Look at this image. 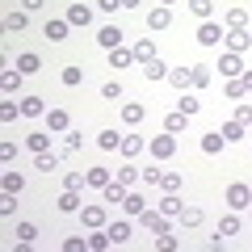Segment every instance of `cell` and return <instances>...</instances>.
Here are the masks:
<instances>
[{"label": "cell", "instance_id": "obj_58", "mask_svg": "<svg viewBox=\"0 0 252 252\" xmlns=\"http://www.w3.org/2000/svg\"><path fill=\"white\" fill-rule=\"evenodd\" d=\"M118 4H122V0H101V9H105V13H118Z\"/></svg>", "mask_w": 252, "mask_h": 252}, {"label": "cell", "instance_id": "obj_20", "mask_svg": "<svg viewBox=\"0 0 252 252\" xmlns=\"http://www.w3.org/2000/svg\"><path fill=\"white\" fill-rule=\"evenodd\" d=\"M34 168L55 172V168H63V156H55V152H38V156H34Z\"/></svg>", "mask_w": 252, "mask_h": 252}, {"label": "cell", "instance_id": "obj_39", "mask_svg": "<svg viewBox=\"0 0 252 252\" xmlns=\"http://www.w3.org/2000/svg\"><path fill=\"white\" fill-rule=\"evenodd\" d=\"M109 181H114V177H109V168H89V185L93 189H105Z\"/></svg>", "mask_w": 252, "mask_h": 252}, {"label": "cell", "instance_id": "obj_32", "mask_svg": "<svg viewBox=\"0 0 252 252\" xmlns=\"http://www.w3.org/2000/svg\"><path fill=\"white\" fill-rule=\"evenodd\" d=\"M130 51H135V63H147V59H156V46H152V38H139V42L130 46Z\"/></svg>", "mask_w": 252, "mask_h": 252}, {"label": "cell", "instance_id": "obj_3", "mask_svg": "<svg viewBox=\"0 0 252 252\" xmlns=\"http://www.w3.org/2000/svg\"><path fill=\"white\" fill-rule=\"evenodd\" d=\"M219 76H223V80H235V76H244V59H240L235 51L219 55Z\"/></svg>", "mask_w": 252, "mask_h": 252}, {"label": "cell", "instance_id": "obj_43", "mask_svg": "<svg viewBox=\"0 0 252 252\" xmlns=\"http://www.w3.org/2000/svg\"><path fill=\"white\" fill-rule=\"evenodd\" d=\"M17 114H21L17 101H0V122H17Z\"/></svg>", "mask_w": 252, "mask_h": 252}, {"label": "cell", "instance_id": "obj_13", "mask_svg": "<svg viewBox=\"0 0 252 252\" xmlns=\"http://www.w3.org/2000/svg\"><path fill=\"white\" fill-rule=\"evenodd\" d=\"M26 147H30V152H51V130H30V135H26Z\"/></svg>", "mask_w": 252, "mask_h": 252}, {"label": "cell", "instance_id": "obj_25", "mask_svg": "<svg viewBox=\"0 0 252 252\" xmlns=\"http://www.w3.org/2000/svg\"><path fill=\"white\" fill-rule=\"evenodd\" d=\"M21 80H26V76H21L17 67H4V76H0V89H4V93H17Z\"/></svg>", "mask_w": 252, "mask_h": 252}, {"label": "cell", "instance_id": "obj_59", "mask_svg": "<svg viewBox=\"0 0 252 252\" xmlns=\"http://www.w3.org/2000/svg\"><path fill=\"white\" fill-rule=\"evenodd\" d=\"M240 80H244V89H248V93H252V67H248V72H244V76H240Z\"/></svg>", "mask_w": 252, "mask_h": 252}, {"label": "cell", "instance_id": "obj_6", "mask_svg": "<svg viewBox=\"0 0 252 252\" xmlns=\"http://www.w3.org/2000/svg\"><path fill=\"white\" fill-rule=\"evenodd\" d=\"M172 152H177V139H172L168 130H164V135H152V156L156 160H168Z\"/></svg>", "mask_w": 252, "mask_h": 252}, {"label": "cell", "instance_id": "obj_54", "mask_svg": "<svg viewBox=\"0 0 252 252\" xmlns=\"http://www.w3.org/2000/svg\"><path fill=\"white\" fill-rule=\"evenodd\" d=\"M235 122L252 126V105H248V101H240V105H235Z\"/></svg>", "mask_w": 252, "mask_h": 252}, {"label": "cell", "instance_id": "obj_36", "mask_svg": "<svg viewBox=\"0 0 252 252\" xmlns=\"http://www.w3.org/2000/svg\"><path fill=\"white\" fill-rule=\"evenodd\" d=\"M227 30H248V9H227Z\"/></svg>", "mask_w": 252, "mask_h": 252}, {"label": "cell", "instance_id": "obj_16", "mask_svg": "<svg viewBox=\"0 0 252 252\" xmlns=\"http://www.w3.org/2000/svg\"><path fill=\"white\" fill-rule=\"evenodd\" d=\"M143 76H147V80H168V63L156 55V59H147V63H143Z\"/></svg>", "mask_w": 252, "mask_h": 252}, {"label": "cell", "instance_id": "obj_53", "mask_svg": "<svg viewBox=\"0 0 252 252\" xmlns=\"http://www.w3.org/2000/svg\"><path fill=\"white\" fill-rule=\"evenodd\" d=\"M160 177H164L160 168H139V181H143V185H160Z\"/></svg>", "mask_w": 252, "mask_h": 252}, {"label": "cell", "instance_id": "obj_31", "mask_svg": "<svg viewBox=\"0 0 252 252\" xmlns=\"http://www.w3.org/2000/svg\"><path fill=\"white\" fill-rule=\"evenodd\" d=\"M160 210H164V215H168V219H177L181 210H185V202H181V193H164V202H160Z\"/></svg>", "mask_w": 252, "mask_h": 252}, {"label": "cell", "instance_id": "obj_49", "mask_svg": "<svg viewBox=\"0 0 252 252\" xmlns=\"http://www.w3.org/2000/svg\"><path fill=\"white\" fill-rule=\"evenodd\" d=\"M101 97H105V101H122V84H118V80H105V84H101Z\"/></svg>", "mask_w": 252, "mask_h": 252}, {"label": "cell", "instance_id": "obj_42", "mask_svg": "<svg viewBox=\"0 0 252 252\" xmlns=\"http://www.w3.org/2000/svg\"><path fill=\"white\" fill-rule=\"evenodd\" d=\"M156 248H160V252H177V248H181V240H177L172 231H164V235H156Z\"/></svg>", "mask_w": 252, "mask_h": 252}, {"label": "cell", "instance_id": "obj_50", "mask_svg": "<svg viewBox=\"0 0 252 252\" xmlns=\"http://www.w3.org/2000/svg\"><path fill=\"white\" fill-rule=\"evenodd\" d=\"M17 240H21V244H34V240H38V227H34V223H17Z\"/></svg>", "mask_w": 252, "mask_h": 252}, {"label": "cell", "instance_id": "obj_9", "mask_svg": "<svg viewBox=\"0 0 252 252\" xmlns=\"http://www.w3.org/2000/svg\"><path fill=\"white\" fill-rule=\"evenodd\" d=\"M168 84L172 89H193V67H168Z\"/></svg>", "mask_w": 252, "mask_h": 252}, {"label": "cell", "instance_id": "obj_46", "mask_svg": "<svg viewBox=\"0 0 252 252\" xmlns=\"http://www.w3.org/2000/svg\"><path fill=\"white\" fill-rule=\"evenodd\" d=\"M89 185V172H67L63 177V189H84Z\"/></svg>", "mask_w": 252, "mask_h": 252}, {"label": "cell", "instance_id": "obj_51", "mask_svg": "<svg viewBox=\"0 0 252 252\" xmlns=\"http://www.w3.org/2000/svg\"><path fill=\"white\" fill-rule=\"evenodd\" d=\"M80 80H84V72H80V67H63V84H67V89H76Z\"/></svg>", "mask_w": 252, "mask_h": 252}, {"label": "cell", "instance_id": "obj_22", "mask_svg": "<svg viewBox=\"0 0 252 252\" xmlns=\"http://www.w3.org/2000/svg\"><path fill=\"white\" fill-rule=\"evenodd\" d=\"M219 130H223V139H227V143H240V139L248 135V126H244V122H235V118H231V122H223Z\"/></svg>", "mask_w": 252, "mask_h": 252}, {"label": "cell", "instance_id": "obj_38", "mask_svg": "<svg viewBox=\"0 0 252 252\" xmlns=\"http://www.w3.org/2000/svg\"><path fill=\"white\" fill-rule=\"evenodd\" d=\"M210 80H215V72H210L206 63H193V89H206Z\"/></svg>", "mask_w": 252, "mask_h": 252}, {"label": "cell", "instance_id": "obj_1", "mask_svg": "<svg viewBox=\"0 0 252 252\" xmlns=\"http://www.w3.org/2000/svg\"><path fill=\"white\" fill-rule=\"evenodd\" d=\"M223 202H227L231 210H248V206H252V189L244 185V181H231L227 193H223Z\"/></svg>", "mask_w": 252, "mask_h": 252}, {"label": "cell", "instance_id": "obj_18", "mask_svg": "<svg viewBox=\"0 0 252 252\" xmlns=\"http://www.w3.org/2000/svg\"><path fill=\"white\" fill-rule=\"evenodd\" d=\"M143 147H147V139H143V135H122V156H126V160H135Z\"/></svg>", "mask_w": 252, "mask_h": 252}, {"label": "cell", "instance_id": "obj_55", "mask_svg": "<svg viewBox=\"0 0 252 252\" xmlns=\"http://www.w3.org/2000/svg\"><path fill=\"white\" fill-rule=\"evenodd\" d=\"M63 248H67V252H84V248H89V240H80V235H67V240H63Z\"/></svg>", "mask_w": 252, "mask_h": 252}, {"label": "cell", "instance_id": "obj_45", "mask_svg": "<svg viewBox=\"0 0 252 252\" xmlns=\"http://www.w3.org/2000/svg\"><path fill=\"white\" fill-rule=\"evenodd\" d=\"M118 181H122V185L130 189V185L139 181V168H135V164H122V168H118Z\"/></svg>", "mask_w": 252, "mask_h": 252}, {"label": "cell", "instance_id": "obj_26", "mask_svg": "<svg viewBox=\"0 0 252 252\" xmlns=\"http://www.w3.org/2000/svg\"><path fill=\"white\" fill-rule=\"evenodd\" d=\"M143 114H147V109L139 105V101H126V105H122V122H126V126H135V122H143Z\"/></svg>", "mask_w": 252, "mask_h": 252}, {"label": "cell", "instance_id": "obj_61", "mask_svg": "<svg viewBox=\"0 0 252 252\" xmlns=\"http://www.w3.org/2000/svg\"><path fill=\"white\" fill-rule=\"evenodd\" d=\"M160 4H177V0H160Z\"/></svg>", "mask_w": 252, "mask_h": 252}, {"label": "cell", "instance_id": "obj_44", "mask_svg": "<svg viewBox=\"0 0 252 252\" xmlns=\"http://www.w3.org/2000/svg\"><path fill=\"white\" fill-rule=\"evenodd\" d=\"M84 147V135L80 130H67V135H63V152H80Z\"/></svg>", "mask_w": 252, "mask_h": 252}, {"label": "cell", "instance_id": "obj_21", "mask_svg": "<svg viewBox=\"0 0 252 252\" xmlns=\"http://www.w3.org/2000/svg\"><path fill=\"white\" fill-rule=\"evenodd\" d=\"M130 63H135V51H126V46H114V51H109V67L122 72V67H130Z\"/></svg>", "mask_w": 252, "mask_h": 252}, {"label": "cell", "instance_id": "obj_2", "mask_svg": "<svg viewBox=\"0 0 252 252\" xmlns=\"http://www.w3.org/2000/svg\"><path fill=\"white\" fill-rule=\"evenodd\" d=\"M139 223H143L147 235H164V231H168V215H164V210H143Z\"/></svg>", "mask_w": 252, "mask_h": 252}, {"label": "cell", "instance_id": "obj_48", "mask_svg": "<svg viewBox=\"0 0 252 252\" xmlns=\"http://www.w3.org/2000/svg\"><path fill=\"white\" fill-rule=\"evenodd\" d=\"M177 219H181L185 227H198V223H202V210H198V206H185V210H181Z\"/></svg>", "mask_w": 252, "mask_h": 252}, {"label": "cell", "instance_id": "obj_5", "mask_svg": "<svg viewBox=\"0 0 252 252\" xmlns=\"http://www.w3.org/2000/svg\"><path fill=\"white\" fill-rule=\"evenodd\" d=\"M223 42H227V51L244 55V51L252 46V34H248V30H227V34H223Z\"/></svg>", "mask_w": 252, "mask_h": 252}, {"label": "cell", "instance_id": "obj_52", "mask_svg": "<svg viewBox=\"0 0 252 252\" xmlns=\"http://www.w3.org/2000/svg\"><path fill=\"white\" fill-rule=\"evenodd\" d=\"M0 160H4V164L17 160V143H13V139H4V143H0Z\"/></svg>", "mask_w": 252, "mask_h": 252}, {"label": "cell", "instance_id": "obj_19", "mask_svg": "<svg viewBox=\"0 0 252 252\" xmlns=\"http://www.w3.org/2000/svg\"><path fill=\"white\" fill-rule=\"evenodd\" d=\"M227 147V139H223V130H210V135H202V152L206 156H219Z\"/></svg>", "mask_w": 252, "mask_h": 252}, {"label": "cell", "instance_id": "obj_28", "mask_svg": "<svg viewBox=\"0 0 252 252\" xmlns=\"http://www.w3.org/2000/svg\"><path fill=\"white\" fill-rule=\"evenodd\" d=\"M67 21H72V26H89L93 9H89V4H72V9H67Z\"/></svg>", "mask_w": 252, "mask_h": 252}, {"label": "cell", "instance_id": "obj_41", "mask_svg": "<svg viewBox=\"0 0 252 252\" xmlns=\"http://www.w3.org/2000/svg\"><path fill=\"white\" fill-rule=\"evenodd\" d=\"M160 189H164V193H181V172H164V177H160Z\"/></svg>", "mask_w": 252, "mask_h": 252}, {"label": "cell", "instance_id": "obj_33", "mask_svg": "<svg viewBox=\"0 0 252 252\" xmlns=\"http://www.w3.org/2000/svg\"><path fill=\"white\" fill-rule=\"evenodd\" d=\"M189 13L198 21H210V13H215V0H189Z\"/></svg>", "mask_w": 252, "mask_h": 252}, {"label": "cell", "instance_id": "obj_4", "mask_svg": "<svg viewBox=\"0 0 252 252\" xmlns=\"http://www.w3.org/2000/svg\"><path fill=\"white\" fill-rule=\"evenodd\" d=\"M46 130H51V135H67V130H72L67 109H46Z\"/></svg>", "mask_w": 252, "mask_h": 252}, {"label": "cell", "instance_id": "obj_34", "mask_svg": "<svg viewBox=\"0 0 252 252\" xmlns=\"http://www.w3.org/2000/svg\"><path fill=\"white\" fill-rule=\"evenodd\" d=\"M122 210H126V215H143V210H147V202H143V193H126V202H122Z\"/></svg>", "mask_w": 252, "mask_h": 252}, {"label": "cell", "instance_id": "obj_8", "mask_svg": "<svg viewBox=\"0 0 252 252\" xmlns=\"http://www.w3.org/2000/svg\"><path fill=\"white\" fill-rule=\"evenodd\" d=\"M198 42H202V46H219V42H223L219 21H202V26H198Z\"/></svg>", "mask_w": 252, "mask_h": 252}, {"label": "cell", "instance_id": "obj_27", "mask_svg": "<svg viewBox=\"0 0 252 252\" xmlns=\"http://www.w3.org/2000/svg\"><path fill=\"white\" fill-rule=\"evenodd\" d=\"M0 185H4V193H21V189H26V177H21V172H4V177H0Z\"/></svg>", "mask_w": 252, "mask_h": 252}, {"label": "cell", "instance_id": "obj_47", "mask_svg": "<svg viewBox=\"0 0 252 252\" xmlns=\"http://www.w3.org/2000/svg\"><path fill=\"white\" fill-rule=\"evenodd\" d=\"M89 248H93V252H105V248H114V240L105 235V227H101V235H89Z\"/></svg>", "mask_w": 252, "mask_h": 252}, {"label": "cell", "instance_id": "obj_37", "mask_svg": "<svg viewBox=\"0 0 252 252\" xmlns=\"http://www.w3.org/2000/svg\"><path fill=\"white\" fill-rule=\"evenodd\" d=\"M215 235H223V240H227V235H240V219H235V215H223V219H219V231Z\"/></svg>", "mask_w": 252, "mask_h": 252}, {"label": "cell", "instance_id": "obj_7", "mask_svg": "<svg viewBox=\"0 0 252 252\" xmlns=\"http://www.w3.org/2000/svg\"><path fill=\"white\" fill-rule=\"evenodd\" d=\"M172 26V9L168 4H156L152 13H147V30H168Z\"/></svg>", "mask_w": 252, "mask_h": 252}, {"label": "cell", "instance_id": "obj_23", "mask_svg": "<svg viewBox=\"0 0 252 252\" xmlns=\"http://www.w3.org/2000/svg\"><path fill=\"white\" fill-rule=\"evenodd\" d=\"M42 114H46L42 97H21V118H42Z\"/></svg>", "mask_w": 252, "mask_h": 252}, {"label": "cell", "instance_id": "obj_11", "mask_svg": "<svg viewBox=\"0 0 252 252\" xmlns=\"http://www.w3.org/2000/svg\"><path fill=\"white\" fill-rule=\"evenodd\" d=\"M80 219H84V227H105V206H97V202H93V206H80Z\"/></svg>", "mask_w": 252, "mask_h": 252}, {"label": "cell", "instance_id": "obj_15", "mask_svg": "<svg viewBox=\"0 0 252 252\" xmlns=\"http://www.w3.org/2000/svg\"><path fill=\"white\" fill-rule=\"evenodd\" d=\"M97 42L105 46V51H114V46H122V30H118V26H101L97 30Z\"/></svg>", "mask_w": 252, "mask_h": 252}, {"label": "cell", "instance_id": "obj_35", "mask_svg": "<svg viewBox=\"0 0 252 252\" xmlns=\"http://www.w3.org/2000/svg\"><path fill=\"white\" fill-rule=\"evenodd\" d=\"M177 109H181V114H189V118H193V114H198V109H202V101L198 97H193V93H181V101H177Z\"/></svg>", "mask_w": 252, "mask_h": 252}, {"label": "cell", "instance_id": "obj_14", "mask_svg": "<svg viewBox=\"0 0 252 252\" xmlns=\"http://www.w3.org/2000/svg\"><path fill=\"white\" fill-rule=\"evenodd\" d=\"M30 26V13L17 9V13H4V34H21V30Z\"/></svg>", "mask_w": 252, "mask_h": 252}, {"label": "cell", "instance_id": "obj_40", "mask_svg": "<svg viewBox=\"0 0 252 252\" xmlns=\"http://www.w3.org/2000/svg\"><path fill=\"white\" fill-rule=\"evenodd\" d=\"M223 93H227V97H231V101L248 97V89H244V80H240V76H235V80H227V84H223Z\"/></svg>", "mask_w": 252, "mask_h": 252}, {"label": "cell", "instance_id": "obj_60", "mask_svg": "<svg viewBox=\"0 0 252 252\" xmlns=\"http://www.w3.org/2000/svg\"><path fill=\"white\" fill-rule=\"evenodd\" d=\"M139 4H143V0H122V9H139Z\"/></svg>", "mask_w": 252, "mask_h": 252}, {"label": "cell", "instance_id": "obj_24", "mask_svg": "<svg viewBox=\"0 0 252 252\" xmlns=\"http://www.w3.org/2000/svg\"><path fill=\"white\" fill-rule=\"evenodd\" d=\"M105 235L114 240V248H118V244L130 240V223H105Z\"/></svg>", "mask_w": 252, "mask_h": 252}, {"label": "cell", "instance_id": "obj_57", "mask_svg": "<svg viewBox=\"0 0 252 252\" xmlns=\"http://www.w3.org/2000/svg\"><path fill=\"white\" fill-rule=\"evenodd\" d=\"M42 4H46V0H21V9H26V13H38Z\"/></svg>", "mask_w": 252, "mask_h": 252}, {"label": "cell", "instance_id": "obj_56", "mask_svg": "<svg viewBox=\"0 0 252 252\" xmlns=\"http://www.w3.org/2000/svg\"><path fill=\"white\" fill-rule=\"evenodd\" d=\"M13 210H17V193H4L0 198V215H13Z\"/></svg>", "mask_w": 252, "mask_h": 252}, {"label": "cell", "instance_id": "obj_30", "mask_svg": "<svg viewBox=\"0 0 252 252\" xmlns=\"http://www.w3.org/2000/svg\"><path fill=\"white\" fill-rule=\"evenodd\" d=\"M97 147H101V152H118V147H122V135H118V130H101Z\"/></svg>", "mask_w": 252, "mask_h": 252}, {"label": "cell", "instance_id": "obj_17", "mask_svg": "<svg viewBox=\"0 0 252 252\" xmlns=\"http://www.w3.org/2000/svg\"><path fill=\"white\" fill-rule=\"evenodd\" d=\"M17 72H21V76H34V72H42V59H38L34 51L17 55Z\"/></svg>", "mask_w": 252, "mask_h": 252}, {"label": "cell", "instance_id": "obj_10", "mask_svg": "<svg viewBox=\"0 0 252 252\" xmlns=\"http://www.w3.org/2000/svg\"><path fill=\"white\" fill-rule=\"evenodd\" d=\"M67 30H72V21H67V17H51L42 34L51 38V42H63V38H67Z\"/></svg>", "mask_w": 252, "mask_h": 252}, {"label": "cell", "instance_id": "obj_12", "mask_svg": "<svg viewBox=\"0 0 252 252\" xmlns=\"http://www.w3.org/2000/svg\"><path fill=\"white\" fill-rule=\"evenodd\" d=\"M80 202H84V198H80V189H63L55 206H59L63 215H76V210H80Z\"/></svg>", "mask_w": 252, "mask_h": 252}, {"label": "cell", "instance_id": "obj_29", "mask_svg": "<svg viewBox=\"0 0 252 252\" xmlns=\"http://www.w3.org/2000/svg\"><path fill=\"white\" fill-rule=\"evenodd\" d=\"M185 126H189V114H181V109H177V114H168V118H164V130H168V135H181Z\"/></svg>", "mask_w": 252, "mask_h": 252}, {"label": "cell", "instance_id": "obj_62", "mask_svg": "<svg viewBox=\"0 0 252 252\" xmlns=\"http://www.w3.org/2000/svg\"><path fill=\"white\" fill-rule=\"evenodd\" d=\"M248 210H252V206H248Z\"/></svg>", "mask_w": 252, "mask_h": 252}]
</instances>
